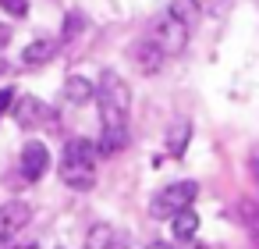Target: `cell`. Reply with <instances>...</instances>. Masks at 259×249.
I'll return each mask as SVG.
<instances>
[{"mask_svg":"<svg viewBox=\"0 0 259 249\" xmlns=\"http://www.w3.org/2000/svg\"><path fill=\"white\" fill-rule=\"evenodd\" d=\"M96 103H100V118H103V125H128L132 86H128L114 68H103L100 86H96Z\"/></svg>","mask_w":259,"mask_h":249,"instance_id":"2","label":"cell"},{"mask_svg":"<svg viewBox=\"0 0 259 249\" xmlns=\"http://www.w3.org/2000/svg\"><path fill=\"white\" fill-rule=\"evenodd\" d=\"M188 25L181 22V18H174L170 11L167 15H160L153 25H149V40L163 50V54H181L185 47H188Z\"/></svg>","mask_w":259,"mask_h":249,"instance_id":"4","label":"cell"},{"mask_svg":"<svg viewBox=\"0 0 259 249\" xmlns=\"http://www.w3.org/2000/svg\"><path fill=\"white\" fill-rule=\"evenodd\" d=\"M170 231H174V238L178 242H185V238H195V231H199V214L195 210H178L174 217H170Z\"/></svg>","mask_w":259,"mask_h":249,"instance_id":"13","label":"cell"},{"mask_svg":"<svg viewBox=\"0 0 259 249\" xmlns=\"http://www.w3.org/2000/svg\"><path fill=\"white\" fill-rule=\"evenodd\" d=\"M61 182L75 192L96 185V146L89 139H71L61 157Z\"/></svg>","mask_w":259,"mask_h":249,"instance_id":"1","label":"cell"},{"mask_svg":"<svg viewBox=\"0 0 259 249\" xmlns=\"http://www.w3.org/2000/svg\"><path fill=\"white\" fill-rule=\"evenodd\" d=\"M82 29H85V18H82L78 11H71V15H68V22H64V43H68V40H75Z\"/></svg>","mask_w":259,"mask_h":249,"instance_id":"16","label":"cell"},{"mask_svg":"<svg viewBox=\"0 0 259 249\" xmlns=\"http://www.w3.org/2000/svg\"><path fill=\"white\" fill-rule=\"evenodd\" d=\"M252 167H255V174H259V150L252 153Z\"/></svg>","mask_w":259,"mask_h":249,"instance_id":"22","label":"cell"},{"mask_svg":"<svg viewBox=\"0 0 259 249\" xmlns=\"http://www.w3.org/2000/svg\"><path fill=\"white\" fill-rule=\"evenodd\" d=\"M32 210L25 203H8V206H0V242H11L25 224H29Z\"/></svg>","mask_w":259,"mask_h":249,"instance_id":"6","label":"cell"},{"mask_svg":"<svg viewBox=\"0 0 259 249\" xmlns=\"http://www.w3.org/2000/svg\"><path fill=\"white\" fill-rule=\"evenodd\" d=\"M85 249H124V242L117 238L114 224H93L85 235Z\"/></svg>","mask_w":259,"mask_h":249,"instance_id":"11","label":"cell"},{"mask_svg":"<svg viewBox=\"0 0 259 249\" xmlns=\"http://www.w3.org/2000/svg\"><path fill=\"white\" fill-rule=\"evenodd\" d=\"M0 249H15L11 242H0ZM22 249H32V245H22Z\"/></svg>","mask_w":259,"mask_h":249,"instance_id":"23","label":"cell"},{"mask_svg":"<svg viewBox=\"0 0 259 249\" xmlns=\"http://www.w3.org/2000/svg\"><path fill=\"white\" fill-rule=\"evenodd\" d=\"M195 196H199V185H195V182H174V185H167L163 192H156V196H153L149 214H153L156 221H170L178 210L192 206V199H195Z\"/></svg>","mask_w":259,"mask_h":249,"instance_id":"3","label":"cell"},{"mask_svg":"<svg viewBox=\"0 0 259 249\" xmlns=\"http://www.w3.org/2000/svg\"><path fill=\"white\" fill-rule=\"evenodd\" d=\"M185 249H206L202 242H195V238H185Z\"/></svg>","mask_w":259,"mask_h":249,"instance_id":"20","label":"cell"},{"mask_svg":"<svg viewBox=\"0 0 259 249\" xmlns=\"http://www.w3.org/2000/svg\"><path fill=\"white\" fill-rule=\"evenodd\" d=\"M18 167H22V178H25V182H39V178L47 174V167H50V150H47L43 143H25Z\"/></svg>","mask_w":259,"mask_h":249,"instance_id":"5","label":"cell"},{"mask_svg":"<svg viewBox=\"0 0 259 249\" xmlns=\"http://www.w3.org/2000/svg\"><path fill=\"white\" fill-rule=\"evenodd\" d=\"M54 54H57V40L39 36V40H32V43L22 50V61H25V68H43V64L54 61Z\"/></svg>","mask_w":259,"mask_h":249,"instance_id":"8","label":"cell"},{"mask_svg":"<svg viewBox=\"0 0 259 249\" xmlns=\"http://www.w3.org/2000/svg\"><path fill=\"white\" fill-rule=\"evenodd\" d=\"M15 96H18L15 89H0V118H4V114L15 107Z\"/></svg>","mask_w":259,"mask_h":249,"instance_id":"18","label":"cell"},{"mask_svg":"<svg viewBox=\"0 0 259 249\" xmlns=\"http://www.w3.org/2000/svg\"><path fill=\"white\" fill-rule=\"evenodd\" d=\"M15 118H18V125H22V128H32V125H39V121H47V125L54 121V114H50L36 96H22V100H18V107H15Z\"/></svg>","mask_w":259,"mask_h":249,"instance_id":"9","label":"cell"},{"mask_svg":"<svg viewBox=\"0 0 259 249\" xmlns=\"http://www.w3.org/2000/svg\"><path fill=\"white\" fill-rule=\"evenodd\" d=\"M8 43H11V29L0 22V50H8Z\"/></svg>","mask_w":259,"mask_h":249,"instance_id":"19","label":"cell"},{"mask_svg":"<svg viewBox=\"0 0 259 249\" xmlns=\"http://www.w3.org/2000/svg\"><path fill=\"white\" fill-rule=\"evenodd\" d=\"M188 135H192V125H188V121H178V125L167 132V153H170V157H181L185 146H188Z\"/></svg>","mask_w":259,"mask_h":249,"instance_id":"14","label":"cell"},{"mask_svg":"<svg viewBox=\"0 0 259 249\" xmlns=\"http://www.w3.org/2000/svg\"><path fill=\"white\" fill-rule=\"evenodd\" d=\"M199 11H202V8H199V0H170V15L181 18L188 29L199 22Z\"/></svg>","mask_w":259,"mask_h":249,"instance_id":"15","label":"cell"},{"mask_svg":"<svg viewBox=\"0 0 259 249\" xmlns=\"http://www.w3.org/2000/svg\"><path fill=\"white\" fill-rule=\"evenodd\" d=\"M132 57H135V64H139V72H146V75H156L167 54H163V50H160L153 40H139V43L132 47Z\"/></svg>","mask_w":259,"mask_h":249,"instance_id":"7","label":"cell"},{"mask_svg":"<svg viewBox=\"0 0 259 249\" xmlns=\"http://www.w3.org/2000/svg\"><path fill=\"white\" fill-rule=\"evenodd\" d=\"M0 8L11 11L15 18H25V15H29V0H0Z\"/></svg>","mask_w":259,"mask_h":249,"instance_id":"17","label":"cell"},{"mask_svg":"<svg viewBox=\"0 0 259 249\" xmlns=\"http://www.w3.org/2000/svg\"><path fill=\"white\" fill-rule=\"evenodd\" d=\"M146 249H170V245H167V242H149Z\"/></svg>","mask_w":259,"mask_h":249,"instance_id":"21","label":"cell"},{"mask_svg":"<svg viewBox=\"0 0 259 249\" xmlns=\"http://www.w3.org/2000/svg\"><path fill=\"white\" fill-rule=\"evenodd\" d=\"M93 96H96V89H93V82H89V79L71 75V79L64 82V100H68L71 107H85Z\"/></svg>","mask_w":259,"mask_h":249,"instance_id":"12","label":"cell"},{"mask_svg":"<svg viewBox=\"0 0 259 249\" xmlns=\"http://www.w3.org/2000/svg\"><path fill=\"white\" fill-rule=\"evenodd\" d=\"M124 146H128V125H103V135H100V143H96V153L114 157V153H121Z\"/></svg>","mask_w":259,"mask_h":249,"instance_id":"10","label":"cell"}]
</instances>
